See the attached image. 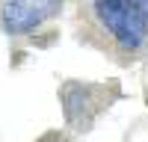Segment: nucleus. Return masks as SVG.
I'll return each mask as SVG.
<instances>
[{
  "mask_svg": "<svg viewBox=\"0 0 148 142\" xmlns=\"http://www.w3.org/2000/svg\"><path fill=\"white\" fill-rule=\"evenodd\" d=\"M95 15L125 51L148 39V0H95Z\"/></svg>",
  "mask_w": 148,
  "mask_h": 142,
  "instance_id": "obj_1",
  "label": "nucleus"
},
{
  "mask_svg": "<svg viewBox=\"0 0 148 142\" xmlns=\"http://www.w3.org/2000/svg\"><path fill=\"white\" fill-rule=\"evenodd\" d=\"M62 9V0H6L0 9V24L12 36H27L39 30Z\"/></svg>",
  "mask_w": 148,
  "mask_h": 142,
  "instance_id": "obj_2",
  "label": "nucleus"
}]
</instances>
